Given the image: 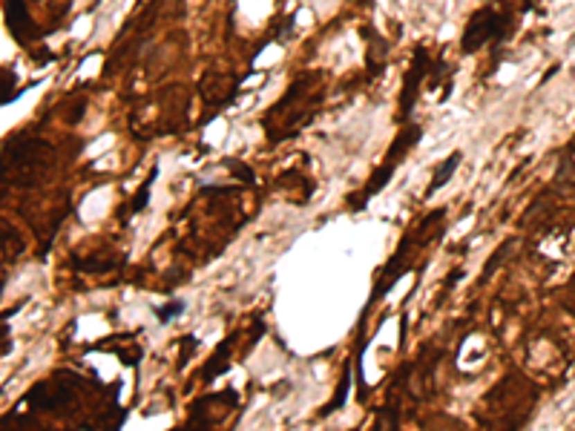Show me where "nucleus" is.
<instances>
[{"instance_id":"0eeeda50","label":"nucleus","mask_w":575,"mask_h":431,"mask_svg":"<svg viewBox=\"0 0 575 431\" xmlns=\"http://www.w3.org/2000/svg\"><path fill=\"white\" fill-rule=\"evenodd\" d=\"M3 12H6V26H9L12 37L21 46H29L32 35H35V24H32V17H29L26 0H6Z\"/></svg>"},{"instance_id":"4468645a","label":"nucleus","mask_w":575,"mask_h":431,"mask_svg":"<svg viewBox=\"0 0 575 431\" xmlns=\"http://www.w3.org/2000/svg\"><path fill=\"white\" fill-rule=\"evenodd\" d=\"M182 354H179V368H184L187 365V360H190V354H193V351L199 348V340L196 337H182Z\"/></svg>"},{"instance_id":"423d86ee","label":"nucleus","mask_w":575,"mask_h":431,"mask_svg":"<svg viewBox=\"0 0 575 431\" xmlns=\"http://www.w3.org/2000/svg\"><path fill=\"white\" fill-rule=\"evenodd\" d=\"M72 400V388L67 382H55V380H46V382H37L29 394L24 397V405H32V408H57Z\"/></svg>"},{"instance_id":"ddd939ff","label":"nucleus","mask_w":575,"mask_h":431,"mask_svg":"<svg viewBox=\"0 0 575 431\" xmlns=\"http://www.w3.org/2000/svg\"><path fill=\"white\" fill-rule=\"evenodd\" d=\"M182 310H184V302H182V299H172L170 305H164V308H156V319L164 325V322H170L172 317H179Z\"/></svg>"},{"instance_id":"f8f14e48","label":"nucleus","mask_w":575,"mask_h":431,"mask_svg":"<svg viewBox=\"0 0 575 431\" xmlns=\"http://www.w3.org/2000/svg\"><path fill=\"white\" fill-rule=\"evenodd\" d=\"M348 388H351V365H345V374H342V382H339L337 397H334L328 405H325V408L319 411V414H322V417H328L331 411H339V408H342V403H345V397H348Z\"/></svg>"},{"instance_id":"f03ea898","label":"nucleus","mask_w":575,"mask_h":431,"mask_svg":"<svg viewBox=\"0 0 575 431\" xmlns=\"http://www.w3.org/2000/svg\"><path fill=\"white\" fill-rule=\"evenodd\" d=\"M420 135H423V130H420V127H406V130H400V132H397V139H394V141H391V147H389L386 164L377 167V170L371 173V179L366 182V187L360 190V195H351V202H348V207H351V210H362V207H366V204L374 199V195L382 190V187H386V184L391 182V173H394V170H397V164L409 155V150L420 141Z\"/></svg>"},{"instance_id":"9d476101","label":"nucleus","mask_w":575,"mask_h":431,"mask_svg":"<svg viewBox=\"0 0 575 431\" xmlns=\"http://www.w3.org/2000/svg\"><path fill=\"white\" fill-rule=\"evenodd\" d=\"M460 161H463V152H452L449 159L434 170V179H432V182H429V187H426V199H432V195H434L440 187L449 184V179L454 175V170H457V164H460Z\"/></svg>"},{"instance_id":"20e7f679","label":"nucleus","mask_w":575,"mask_h":431,"mask_svg":"<svg viewBox=\"0 0 575 431\" xmlns=\"http://www.w3.org/2000/svg\"><path fill=\"white\" fill-rule=\"evenodd\" d=\"M432 72V58H429V49L426 46H414V58H412V67L402 78V89H400V109H397V121H409V115L420 98V87H423L426 75Z\"/></svg>"},{"instance_id":"39448f33","label":"nucleus","mask_w":575,"mask_h":431,"mask_svg":"<svg viewBox=\"0 0 575 431\" xmlns=\"http://www.w3.org/2000/svg\"><path fill=\"white\" fill-rule=\"evenodd\" d=\"M236 89L239 84L233 81L230 75H222L216 69H207L202 75V81H199V92L204 98V104L207 107H213V112H222L224 104H230L236 98Z\"/></svg>"},{"instance_id":"1a4fd4ad","label":"nucleus","mask_w":575,"mask_h":431,"mask_svg":"<svg viewBox=\"0 0 575 431\" xmlns=\"http://www.w3.org/2000/svg\"><path fill=\"white\" fill-rule=\"evenodd\" d=\"M366 44H369V52H366V61H369V78H377L382 64H386V41L380 35H374L371 29H366Z\"/></svg>"},{"instance_id":"f257e3e1","label":"nucleus","mask_w":575,"mask_h":431,"mask_svg":"<svg viewBox=\"0 0 575 431\" xmlns=\"http://www.w3.org/2000/svg\"><path fill=\"white\" fill-rule=\"evenodd\" d=\"M322 95H325V87H322V75L319 72L299 75L297 81L288 87V92L271 107V112L262 118L267 141L279 144L285 139H294V135L314 118Z\"/></svg>"},{"instance_id":"6e6552de","label":"nucleus","mask_w":575,"mask_h":431,"mask_svg":"<svg viewBox=\"0 0 575 431\" xmlns=\"http://www.w3.org/2000/svg\"><path fill=\"white\" fill-rule=\"evenodd\" d=\"M233 342H236V337H227L213 354H210V360L204 362V368H202V382H213L216 377H222L224 371L230 368V354H233Z\"/></svg>"},{"instance_id":"2eb2a0df","label":"nucleus","mask_w":575,"mask_h":431,"mask_svg":"<svg viewBox=\"0 0 575 431\" xmlns=\"http://www.w3.org/2000/svg\"><path fill=\"white\" fill-rule=\"evenodd\" d=\"M227 167L233 170V175L239 182H245V184H254V173H251V167L247 164H236V161H227Z\"/></svg>"},{"instance_id":"9b49d317","label":"nucleus","mask_w":575,"mask_h":431,"mask_svg":"<svg viewBox=\"0 0 575 431\" xmlns=\"http://www.w3.org/2000/svg\"><path fill=\"white\" fill-rule=\"evenodd\" d=\"M156 175H159V170H152L147 179L141 182V187L136 190V195H132V202H130V213H141V210L147 207V202H150V190H152V184H156Z\"/></svg>"},{"instance_id":"7ed1b4c3","label":"nucleus","mask_w":575,"mask_h":431,"mask_svg":"<svg viewBox=\"0 0 575 431\" xmlns=\"http://www.w3.org/2000/svg\"><path fill=\"white\" fill-rule=\"evenodd\" d=\"M512 26V17L509 15H501L495 9H477L469 24L463 29V37H460V49L466 55L469 52H477L481 46H486L489 41H504L506 32Z\"/></svg>"}]
</instances>
